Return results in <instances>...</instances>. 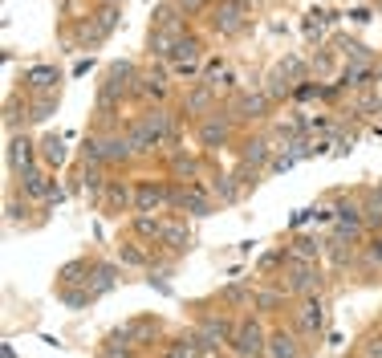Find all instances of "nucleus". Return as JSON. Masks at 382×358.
Segmentation results:
<instances>
[{
  "mask_svg": "<svg viewBox=\"0 0 382 358\" xmlns=\"http://www.w3.org/2000/svg\"><path fill=\"white\" fill-rule=\"evenodd\" d=\"M167 134H171V118H167V114H151V118H142V123H138V131H134V138H130V143L147 151V147L163 143Z\"/></svg>",
  "mask_w": 382,
  "mask_h": 358,
  "instance_id": "nucleus-1",
  "label": "nucleus"
},
{
  "mask_svg": "<svg viewBox=\"0 0 382 358\" xmlns=\"http://www.w3.org/2000/svg\"><path fill=\"white\" fill-rule=\"evenodd\" d=\"M232 346H236V355H260V346H264L260 326L256 322H240L236 334H232Z\"/></svg>",
  "mask_w": 382,
  "mask_h": 358,
  "instance_id": "nucleus-2",
  "label": "nucleus"
},
{
  "mask_svg": "<svg viewBox=\"0 0 382 358\" xmlns=\"http://www.w3.org/2000/svg\"><path fill=\"white\" fill-rule=\"evenodd\" d=\"M240 21H244V8H240V4H224V8L215 12V29H224V33H236Z\"/></svg>",
  "mask_w": 382,
  "mask_h": 358,
  "instance_id": "nucleus-3",
  "label": "nucleus"
},
{
  "mask_svg": "<svg viewBox=\"0 0 382 358\" xmlns=\"http://www.w3.org/2000/svg\"><path fill=\"white\" fill-rule=\"evenodd\" d=\"M268 355L273 358H297V346H293L289 334H273V338H268Z\"/></svg>",
  "mask_w": 382,
  "mask_h": 358,
  "instance_id": "nucleus-4",
  "label": "nucleus"
},
{
  "mask_svg": "<svg viewBox=\"0 0 382 358\" xmlns=\"http://www.w3.org/2000/svg\"><path fill=\"white\" fill-rule=\"evenodd\" d=\"M159 204H163V187L142 183V187H138V208H142V212H151V208H159Z\"/></svg>",
  "mask_w": 382,
  "mask_h": 358,
  "instance_id": "nucleus-5",
  "label": "nucleus"
},
{
  "mask_svg": "<svg viewBox=\"0 0 382 358\" xmlns=\"http://www.w3.org/2000/svg\"><path fill=\"white\" fill-rule=\"evenodd\" d=\"M171 57H175L179 65H191V61L200 57V45H195V41H175V49H171Z\"/></svg>",
  "mask_w": 382,
  "mask_h": 358,
  "instance_id": "nucleus-6",
  "label": "nucleus"
},
{
  "mask_svg": "<svg viewBox=\"0 0 382 358\" xmlns=\"http://www.w3.org/2000/svg\"><path fill=\"white\" fill-rule=\"evenodd\" d=\"M301 326H305L309 334H313V330H321V306H313V302H309V306L301 310Z\"/></svg>",
  "mask_w": 382,
  "mask_h": 358,
  "instance_id": "nucleus-7",
  "label": "nucleus"
},
{
  "mask_svg": "<svg viewBox=\"0 0 382 358\" xmlns=\"http://www.w3.org/2000/svg\"><path fill=\"white\" fill-rule=\"evenodd\" d=\"M293 289H313V268L309 265H297V273H293Z\"/></svg>",
  "mask_w": 382,
  "mask_h": 358,
  "instance_id": "nucleus-8",
  "label": "nucleus"
},
{
  "mask_svg": "<svg viewBox=\"0 0 382 358\" xmlns=\"http://www.w3.org/2000/svg\"><path fill=\"white\" fill-rule=\"evenodd\" d=\"M228 134V123H208L204 127V143H215V138H224Z\"/></svg>",
  "mask_w": 382,
  "mask_h": 358,
  "instance_id": "nucleus-9",
  "label": "nucleus"
},
{
  "mask_svg": "<svg viewBox=\"0 0 382 358\" xmlns=\"http://www.w3.org/2000/svg\"><path fill=\"white\" fill-rule=\"evenodd\" d=\"M61 155H65V151H61V143H57V138H45V159L61 163Z\"/></svg>",
  "mask_w": 382,
  "mask_h": 358,
  "instance_id": "nucleus-10",
  "label": "nucleus"
},
{
  "mask_svg": "<svg viewBox=\"0 0 382 358\" xmlns=\"http://www.w3.org/2000/svg\"><path fill=\"white\" fill-rule=\"evenodd\" d=\"M171 358H195V342H187V338H183V342L171 350Z\"/></svg>",
  "mask_w": 382,
  "mask_h": 358,
  "instance_id": "nucleus-11",
  "label": "nucleus"
},
{
  "mask_svg": "<svg viewBox=\"0 0 382 358\" xmlns=\"http://www.w3.org/2000/svg\"><path fill=\"white\" fill-rule=\"evenodd\" d=\"M142 94H163V78H142Z\"/></svg>",
  "mask_w": 382,
  "mask_h": 358,
  "instance_id": "nucleus-12",
  "label": "nucleus"
},
{
  "mask_svg": "<svg viewBox=\"0 0 382 358\" xmlns=\"http://www.w3.org/2000/svg\"><path fill=\"white\" fill-rule=\"evenodd\" d=\"M370 358H382V338H370Z\"/></svg>",
  "mask_w": 382,
  "mask_h": 358,
  "instance_id": "nucleus-13",
  "label": "nucleus"
},
{
  "mask_svg": "<svg viewBox=\"0 0 382 358\" xmlns=\"http://www.w3.org/2000/svg\"><path fill=\"white\" fill-rule=\"evenodd\" d=\"M379 196H382V187H379Z\"/></svg>",
  "mask_w": 382,
  "mask_h": 358,
  "instance_id": "nucleus-14",
  "label": "nucleus"
}]
</instances>
